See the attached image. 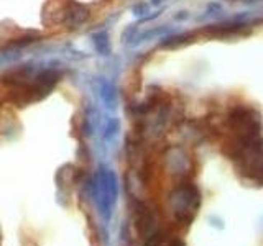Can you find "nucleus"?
I'll use <instances>...</instances> for the list:
<instances>
[{
	"label": "nucleus",
	"mask_w": 263,
	"mask_h": 246,
	"mask_svg": "<svg viewBox=\"0 0 263 246\" xmlns=\"http://www.w3.org/2000/svg\"><path fill=\"white\" fill-rule=\"evenodd\" d=\"M168 246H186L184 241L181 240V238H173V240H170Z\"/></svg>",
	"instance_id": "6e6552de"
},
{
	"label": "nucleus",
	"mask_w": 263,
	"mask_h": 246,
	"mask_svg": "<svg viewBox=\"0 0 263 246\" xmlns=\"http://www.w3.org/2000/svg\"><path fill=\"white\" fill-rule=\"evenodd\" d=\"M132 215H134L137 233L143 241H148L153 235L160 232L158 215H156V210L148 202L138 199L132 200Z\"/></svg>",
	"instance_id": "20e7f679"
},
{
	"label": "nucleus",
	"mask_w": 263,
	"mask_h": 246,
	"mask_svg": "<svg viewBox=\"0 0 263 246\" xmlns=\"http://www.w3.org/2000/svg\"><path fill=\"white\" fill-rule=\"evenodd\" d=\"M194 35H196V33H193V31L179 33V35H176V36L166 38V41H163L161 46L163 48H178V46L189 45V43H193V41H194Z\"/></svg>",
	"instance_id": "0eeeda50"
},
{
	"label": "nucleus",
	"mask_w": 263,
	"mask_h": 246,
	"mask_svg": "<svg viewBox=\"0 0 263 246\" xmlns=\"http://www.w3.org/2000/svg\"><path fill=\"white\" fill-rule=\"evenodd\" d=\"M201 202V191L194 184L193 179H184L176 182L175 189L170 192L168 197V209L173 221L178 227L187 228L194 221L197 212H199Z\"/></svg>",
	"instance_id": "f03ea898"
},
{
	"label": "nucleus",
	"mask_w": 263,
	"mask_h": 246,
	"mask_svg": "<svg viewBox=\"0 0 263 246\" xmlns=\"http://www.w3.org/2000/svg\"><path fill=\"white\" fill-rule=\"evenodd\" d=\"M168 159V166H170V172L176 177V182L184 179H193V169L194 164L191 156H189L184 150L181 148H171L166 154Z\"/></svg>",
	"instance_id": "39448f33"
},
{
	"label": "nucleus",
	"mask_w": 263,
	"mask_h": 246,
	"mask_svg": "<svg viewBox=\"0 0 263 246\" xmlns=\"http://www.w3.org/2000/svg\"><path fill=\"white\" fill-rule=\"evenodd\" d=\"M220 151L234 164L235 172L255 187H263V136L222 139Z\"/></svg>",
	"instance_id": "f257e3e1"
},
{
	"label": "nucleus",
	"mask_w": 263,
	"mask_h": 246,
	"mask_svg": "<svg viewBox=\"0 0 263 246\" xmlns=\"http://www.w3.org/2000/svg\"><path fill=\"white\" fill-rule=\"evenodd\" d=\"M243 23H219V25H208V27L201 28L197 33H201L205 38L211 39H232L237 36L245 35Z\"/></svg>",
	"instance_id": "423d86ee"
},
{
	"label": "nucleus",
	"mask_w": 263,
	"mask_h": 246,
	"mask_svg": "<svg viewBox=\"0 0 263 246\" xmlns=\"http://www.w3.org/2000/svg\"><path fill=\"white\" fill-rule=\"evenodd\" d=\"M224 130L227 131V136L260 138L263 136L261 113L252 105L238 104L227 112L224 120Z\"/></svg>",
	"instance_id": "7ed1b4c3"
}]
</instances>
